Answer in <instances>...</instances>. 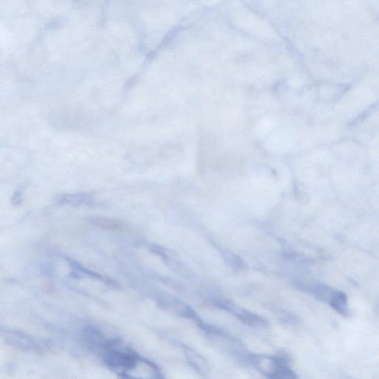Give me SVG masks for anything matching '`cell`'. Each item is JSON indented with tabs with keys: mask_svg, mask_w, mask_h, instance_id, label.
<instances>
[{
	"mask_svg": "<svg viewBox=\"0 0 379 379\" xmlns=\"http://www.w3.org/2000/svg\"><path fill=\"white\" fill-rule=\"evenodd\" d=\"M248 359L261 373L270 378H296L297 375L290 367L288 360L281 355H249Z\"/></svg>",
	"mask_w": 379,
	"mask_h": 379,
	"instance_id": "cell-1",
	"label": "cell"
},
{
	"mask_svg": "<svg viewBox=\"0 0 379 379\" xmlns=\"http://www.w3.org/2000/svg\"><path fill=\"white\" fill-rule=\"evenodd\" d=\"M231 313L236 316V318L248 326L251 327H264L267 325V321L264 318H261L255 313H251L244 309V308H239L234 305L230 304L227 307Z\"/></svg>",
	"mask_w": 379,
	"mask_h": 379,
	"instance_id": "cell-2",
	"label": "cell"
},
{
	"mask_svg": "<svg viewBox=\"0 0 379 379\" xmlns=\"http://www.w3.org/2000/svg\"><path fill=\"white\" fill-rule=\"evenodd\" d=\"M303 290L310 295L323 301L330 305L337 290L325 284H313L303 286Z\"/></svg>",
	"mask_w": 379,
	"mask_h": 379,
	"instance_id": "cell-3",
	"label": "cell"
},
{
	"mask_svg": "<svg viewBox=\"0 0 379 379\" xmlns=\"http://www.w3.org/2000/svg\"><path fill=\"white\" fill-rule=\"evenodd\" d=\"M329 305L342 316H350L348 296L344 292L336 291L331 302Z\"/></svg>",
	"mask_w": 379,
	"mask_h": 379,
	"instance_id": "cell-4",
	"label": "cell"
}]
</instances>
